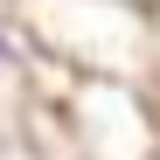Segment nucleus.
<instances>
[{
  "label": "nucleus",
  "instance_id": "nucleus-1",
  "mask_svg": "<svg viewBox=\"0 0 160 160\" xmlns=\"http://www.w3.org/2000/svg\"><path fill=\"white\" fill-rule=\"evenodd\" d=\"M0 56H7V42H0Z\"/></svg>",
  "mask_w": 160,
  "mask_h": 160
}]
</instances>
